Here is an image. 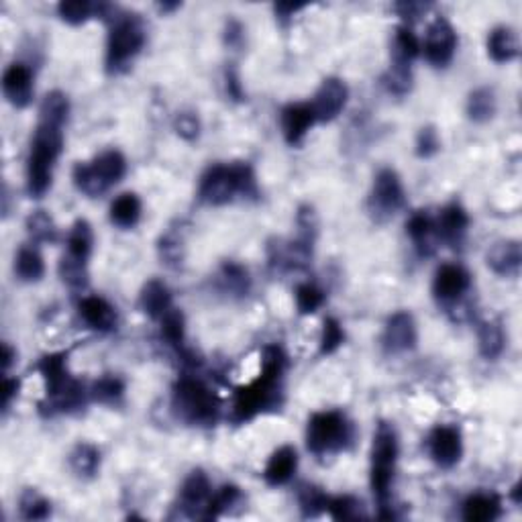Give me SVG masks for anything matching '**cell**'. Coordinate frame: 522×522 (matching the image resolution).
<instances>
[{"label": "cell", "mask_w": 522, "mask_h": 522, "mask_svg": "<svg viewBox=\"0 0 522 522\" xmlns=\"http://www.w3.org/2000/svg\"><path fill=\"white\" fill-rule=\"evenodd\" d=\"M368 214L373 223L384 224L404 211L406 206V190L402 178L394 168H381L373 176L370 194H368Z\"/></svg>", "instance_id": "obj_10"}, {"label": "cell", "mask_w": 522, "mask_h": 522, "mask_svg": "<svg viewBox=\"0 0 522 522\" xmlns=\"http://www.w3.org/2000/svg\"><path fill=\"white\" fill-rule=\"evenodd\" d=\"M502 517V498L496 492H474L461 504L465 522H494Z\"/></svg>", "instance_id": "obj_26"}, {"label": "cell", "mask_w": 522, "mask_h": 522, "mask_svg": "<svg viewBox=\"0 0 522 522\" xmlns=\"http://www.w3.org/2000/svg\"><path fill=\"white\" fill-rule=\"evenodd\" d=\"M414 84V76H412V68L406 66H394L392 64L388 72L381 76V86L388 90V94H394V97H406L411 94Z\"/></svg>", "instance_id": "obj_47"}, {"label": "cell", "mask_w": 522, "mask_h": 522, "mask_svg": "<svg viewBox=\"0 0 522 522\" xmlns=\"http://www.w3.org/2000/svg\"><path fill=\"white\" fill-rule=\"evenodd\" d=\"M214 282H216V288L221 290V294L229 296V298L233 300L247 298L251 292V286H254L249 269L235 259L223 261L219 269H216Z\"/></svg>", "instance_id": "obj_23"}, {"label": "cell", "mask_w": 522, "mask_h": 522, "mask_svg": "<svg viewBox=\"0 0 522 522\" xmlns=\"http://www.w3.org/2000/svg\"><path fill=\"white\" fill-rule=\"evenodd\" d=\"M381 351L386 355H406L412 353L419 345V325H416L414 315L408 310L392 312L384 323V330L380 337Z\"/></svg>", "instance_id": "obj_14"}, {"label": "cell", "mask_w": 522, "mask_h": 522, "mask_svg": "<svg viewBox=\"0 0 522 522\" xmlns=\"http://www.w3.org/2000/svg\"><path fill=\"white\" fill-rule=\"evenodd\" d=\"M25 231H27L29 243L33 245H56L59 241V229L47 211H33L27 219H25Z\"/></svg>", "instance_id": "obj_36"}, {"label": "cell", "mask_w": 522, "mask_h": 522, "mask_svg": "<svg viewBox=\"0 0 522 522\" xmlns=\"http://www.w3.org/2000/svg\"><path fill=\"white\" fill-rule=\"evenodd\" d=\"M170 411L173 419L194 429H211L221 419L223 402L196 373H182L172 384Z\"/></svg>", "instance_id": "obj_4"}, {"label": "cell", "mask_w": 522, "mask_h": 522, "mask_svg": "<svg viewBox=\"0 0 522 522\" xmlns=\"http://www.w3.org/2000/svg\"><path fill=\"white\" fill-rule=\"evenodd\" d=\"M469 224L472 219L467 208L459 200H451L434 216V237L451 249H461L467 239Z\"/></svg>", "instance_id": "obj_16"}, {"label": "cell", "mask_w": 522, "mask_h": 522, "mask_svg": "<svg viewBox=\"0 0 522 522\" xmlns=\"http://www.w3.org/2000/svg\"><path fill=\"white\" fill-rule=\"evenodd\" d=\"M69 112H72V107H69L68 94L62 90H51L39 104V123L64 129L68 125Z\"/></svg>", "instance_id": "obj_39"}, {"label": "cell", "mask_w": 522, "mask_h": 522, "mask_svg": "<svg viewBox=\"0 0 522 522\" xmlns=\"http://www.w3.org/2000/svg\"><path fill=\"white\" fill-rule=\"evenodd\" d=\"M347 341L343 323L335 317H327L323 320V329H320L318 337V355L320 358H329V355H335Z\"/></svg>", "instance_id": "obj_45"}, {"label": "cell", "mask_w": 522, "mask_h": 522, "mask_svg": "<svg viewBox=\"0 0 522 522\" xmlns=\"http://www.w3.org/2000/svg\"><path fill=\"white\" fill-rule=\"evenodd\" d=\"M15 361H16V350L11 343L5 341L3 343V376H6V373L11 371Z\"/></svg>", "instance_id": "obj_55"}, {"label": "cell", "mask_w": 522, "mask_h": 522, "mask_svg": "<svg viewBox=\"0 0 522 522\" xmlns=\"http://www.w3.org/2000/svg\"><path fill=\"white\" fill-rule=\"evenodd\" d=\"M172 129L186 143H194L200 139V133H203V123H200V117L194 110H180L172 120Z\"/></svg>", "instance_id": "obj_49"}, {"label": "cell", "mask_w": 522, "mask_h": 522, "mask_svg": "<svg viewBox=\"0 0 522 522\" xmlns=\"http://www.w3.org/2000/svg\"><path fill=\"white\" fill-rule=\"evenodd\" d=\"M424 447L439 469H454L464 459V433L457 424H437L426 434Z\"/></svg>", "instance_id": "obj_12"}, {"label": "cell", "mask_w": 522, "mask_h": 522, "mask_svg": "<svg viewBox=\"0 0 522 522\" xmlns=\"http://www.w3.org/2000/svg\"><path fill=\"white\" fill-rule=\"evenodd\" d=\"M57 276H59V280L64 282V286H68V288L72 292H84L90 284L89 264H84V261H78V259L69 257L66 254L59 257Z\"/></svg>", "instance_id": "obj_40"}, {"label": "cell", "mask_w": 522, "mask_h": 522, "mask_svg": "<svg viewBox=\"0 0 522 522\" xmlns=\"http://www.w3.org/2000/svg\"><path fill=\"white\" fill-rule=\"evenodd\" d=\"M298 451L294 445H282L277 447L272 455L267 457V464L264 467V482L269 488H282V485H288L296 472H298Z\"/></svg>", "instance_id": "obj_22"}, {"label": "cell", "mask_w": 522, "mask_h": 522, "mask_svg": "<svg viewBox=\"0 0 522 522\" xmlns=\"http://www.w3.org/2000/svg\"><path fill=\"white\" fill-rule=\"evenodd\" d=\"M317 123L310 102H290L280 110V129L284 141L290 147H300Z\"/></svg>", "instance_id": "obj_18"}, {"label": "cell", "mask_w": 522, "mask_h": 522, "mask_svg": "<svg viewBox=\"0 0 522 522\" xmlns=\"http://www.w3.org/2000/svg\"><path fill=\"white\" fill-rule=\"evenodd\" d=\"M127 173V158L119 150H107L90 162H76L72 182L86 198H100L115 188Z\"/></svg>", "instance_id": "obj_9"}, {"label": "cell", "mask_w": 522, "mask_h": 522, "mask_svg": "<svg viewBox=\"0 0 522 522\" xmlns=\"http://www.w3.org/2000/svg\"><path fill=\"white\" fill-rule=\"evenodd\" d=\"M421 56V39L416 37L412 27L398 25L392 37V64L412 68L414 59Z\"/></svg>", "instance_id": "obj_37"}, {"label": "cell", "mask_w": 522, "mask_h": 522, "mask_svg": "<svg viewBox=\"0 0 522 522\" xmlns=\"http://www.w3.org/2000/svg\"><path fill=\"white\" fill-rule=\"evenodd\" d=\"M158 6V11L162 15H172V13H176L182 8V3H160V5H155Z\"/></svg>", "instance_id": "obj_56"}, {"label": "cell", "mask_w": 522, "mask_h": 522, "mask_svg": "<svg viewBox=\"0 0 522 522\" xmlns=\"http://www.w3.org/2000/svg\"><path fill=\"white\" fill-rule=\"evenodd\" d=\"M78 317L82 318L86 327L97 330L100 335L115 333L119 327L117 308L107 298L97 294L82 296L80 302H78Z\"/></svg>", "instance_id": "obj_20"}, {"label": "cell", "mask_w": 522, "mask_h": 522, "mask_svg": "<svg viewBox=\"0 0 522 522\" xmlns=\"http://www.w3.org/2000/svg\"><path fill=\"white\" fill-rule=\"evenodd\" d=\"M261 196L257 173L249 162H216L198 180L196 198L204 206H227L237 200L256 203Z\"/></svg>", "instance_id": "obj_3"}, {"label": "cell", "mask_w": 522, "mask_h": 522, "mask_svg": "<svg viewBox=\"0 0 522 522\" xmlns=\"http://www.w3.org/2000/svg\"><path fill=\"white\" fill-rule=\"evenodd\" d=\"M485 49L494 64H510L520 56L518 33L510 25H496L485 39Z\"/></svg>", "instance_id": "obj_27"}, {"label": "cell", "mask_w": 522, "mask_h": 522, "mask_svg": "<svg viewBox=\"0 0 522 522\" xmlns=\"http://www.w3.org/2000/svg\"><path fill=\"white\" fill-rule=\"evenodd\" d=\"M51 500L35 488H25L19 496V518L29 522L47 520L51 517Z\"/></svg>", "instance_id": "obj_42"}, {"label": "cell", "mask_w": 522, "mask_h": 522, "mask_svg": "<svg viewBox=\"0 0 522 522\" xmlns=\"http://www.w3.org/2000/svg\"><path fill=\"white\" fill-rule=\"evenodd\" d=\"M214 488L211 484V477L206 475L204 469H193L186 477L184 482L180 485L178 492V500L173 504V510L178 512V517L184 518H200L203 520L204 508L208 500H211Z\"/></svg>", "instance_id": "obj_15"}, {"label": "cell", "mask_w": 522, "mask_h": 522, "mask_svg": "<svg viewBox=\"0 0 522 522\" xmlns=\"http://www.w3.org/2000/svg\"><path fill=\"white\" fill-rule=\"evenodd\" d=\"M325 515H329L333 520H360L368 517L363 510V502L351 494H329Z\"/></svg>", "instance_id": "obj_43"}, {"label": "cell", "mask_w": 522, "mask_h": 522, "mask_svg": "<svg viewBox=\"0 0 522 522\" xmlns=\"http://www.w3.org/2000/svg\"><path fill=\"white\" fill-rule=\"evenodd\" d=\"M160 335L162 341L172 347L173 351L178 353V358H182L190 347L186 345V317L180 308L173 307L168 315H163L160 320Z\"/></svg>", "instance_id": "obj_35"}, {"label": "cell", "mask_w": 522, "mask_h": 522, "mask_svg": "<svg viewBox=\"0 0 522 522\" xmlns=\"http://www.w3.org/2000/svg\"><path fill=\"white\" fill-rule=\"evenodd\" d=\"M245 25H243L241 21L237 19H229L227 23H224V29H223V41H224V46H227L229 49L233 51H239L243 49V46H245Z\"/></svg>", "instance_id": "obj_50"}, {"label": "cell", "mask_w": 522, "mask_h": 522, "mask_svg": "<svg viewBox=\"0 0 522 522\" xmlns=\"http://www.w3.org/2000/svg\"><path fill=\"white\" fill-rule=\"evenodd\" d=\"M485 266L498 277H518L522 267V245L518 239L496 241L485 254Z\"/></svg>", "instance_id": "obj_21"}, {"label": "cell", "mask_w": 522, "mask_h": 522, "mask_svg": "<svg viewBox=\"0 0 522 522\" xmlns=\"http://www.w3.org/2000/svg\"><path fill=\"white\" fill-rule=\"evenodd\" d=\"M304 441H307L308 454L317 459L335 457L355 445L358 429H355L350 414L330 408V411H318L308 416Z\"/></svg>", "instance_id": "obj_8"}, {"label": "cell", "mask_w": 522, "mask_h": 522, "mask_svg": "<svg viewBox=\"0 0 522 522\" xmlns=\"http://www.w3.org/2000/svg\"><path fill=\"white\" fill-rule=\"evenodd\" d=\"M310 107L315 110V117L318 123H330L345 110L347 102H350V89L347 84L337 76H329L312 97Z\"/></svg>", "instance_id": "obj_17"}, {"label": "cell", "mask_w": 522, "mask_h": 522, "mask_svg": "<svg viewBox=\"0 0 522 522\" xmlns=\"http://www.w3.org/2000/svg\"><path fill=\"white\" fill-rule=\"evenodd\" d=\"M137 304L139 310H141L145 317H150L151 320H160L173 308V294L168 288V284L158 280V277H151V280L143 284L141 292H139Z\"/></svg>", "instance_id": "obj_25"}, {"label": "cell", "mask_w": 522, "mask_h": 522, "mask_svg": "<svg viewBox=\"0 0 522 522\" xmlns=\"http://www.w3.org/2000/svg\"><path fill=\"white\" fill-rule=\"evenodd\" d=\"M431 290L439 307L447 310L459 308V304L472 290V274L459 264H443L433 276Z\"/></svg>", "instance_id": "obj_13"}, {"label": "cell", "mask_w": 522, "mask_h": 522, "mask_svg": "<svg viewBox=\"0 0 522 522\" xmlns=\"http://www.w3.org/2000/svg\"><path fill=\"white\" fill-rule=\"evenodd\" d=\"M443 141L439 135V129L434 125H424L419 129L414 139V153L419 160H431L441 151Z\"/></svg>", "instance_id": "obj_48"}, {"label": "cell", "mask_w": 522, "mask_h": 522, "mask_svg": "<svg viewBox=\"0 0 522 522\" xmlns=\"http://www.w3.org/2000/svg\"><path fill=\"white\" fill-rule=\"evenodd\" d=\"M520 492H522V482L518 480L515 485H512L510 488V500L517 504V506H520L522 504V498H520Z\"/></svg>", "instance_id": "obj_57"}, {"label": "cell", "mask_w": 522, "mask_h": 522, "mask_svg": "<svg viewBox=\"0 0 522 522\" xmlns=\"http://www.w3.org/2000/svg\"><path fill=\"white\" fill-rule=\"evenodd\" d=\"M92 251H94L92 224L86 219H76L68 231L66 256L74 257L78 261H84V264H90Z\"/></svg>", "instance_id": "obj_34"}, {"label": "cell", "mask_w": 522, "mask_h": 522, "mask_svg": "<svg viewBox=\"0 0 522 522\" xmlns=\"http://www.w3.org/2000/svg\"><path fill=\"white\" fill-rule=\"evenodd\" d=\"M147 43L145 23L137 13L120 11L117 6L115 15L109 21L107 47H104V72L109 76H120L130 64L141 56Z\"/></svg>", "instance_id": "obj_7"}, {"label": "cell", "mask_w": 522, "mask_h": 522, "mask_svg": "<svg viewBox=\"0 0 522 522\" xmlns=\"http://www.w3.org/2000/svg\"><path fill=\"white\" fill-rule=\"evenodd\" d=\"M224 92H227V97L233 102H245V89H243V82H241V76L235 68H227L224 69Z\"/></svg>", "instance_id": "obj_52"}, {"label": "cell", "mask_w": 522, "mask_h": 522, "mask_svg": "<svg viewBox=\"0 0 522 522\" xmlns=\"http://www.w3.org/2000/svg\"><path fill=\"white\" fill-rule=\"evenodd\" d=\"M127 394V384L120 376L115 373H104L99 380H94L90 384V400L102 406L117 408L123 404Z\"/></svg>", "instance_id": "obj_38"}, {"label": "cell", "mask_w": 522, "mask_h": 522, "mask_svg": "<svg viewBox=\"0 0 522 522\" xmlns=\"http://www.w3.org/2000/svg\"><path fill=\"white\" fill-rule=\"evenodd\" d=\"M459 37L454 25L445 16H434L424 33V41L421 43V54L433 68L443 69L451 66L457 54Z\"/></svg>", "instance_id": "obj_11"}, {"label": "cell", "mask_w": 522, "mask_h": 522, "mask_svg": "<svg viewBox=\"0 0 522 522\" xmlns=\"http://www.w3.org/2000/svg\"><path fill=\"white\" fill-rule=\"evenodd\" d=\"M400 457V439L394 424L381 421L373 433L371 449H370V490L373 500L378 504V518L392 520L396 518L392 510V488H394V477Z\"/></svg>", "instance_id": "obj_5"}, {"label": "cell", "mask_w": 522, "mask_h": 522, "mask_svg": "<svg viewBox=\"0 0 522 522\" xmlns=\"http://www.w3.org/2000/svg\"><path fill=\"white\" fill-rule=\"evenodd\" d=\"M19 392H21V380L11 378L6 373L3 378V412L11 411V406L16 398H19Z\"/></svg>", "instance_id": "obj_53"}, {"label": "cell", "mask_w": 522, "mask_h": 522, "mask_svg": "<svg viewBox=\"0 0 522 522\" xmlns=\"http://www.w3.org/2000/svg\"><path fill=\"white\" fill-rule=\"evenodd\" d=\"M243 500V492L239 485L235 484H223L221 488H216L208 500L203 520H214L223 517L224 512H229L231 508L237 506V504Z\"/></svg>", "instance_id": "obj_41"}, {"label": "cell", "mask_w": 522, "mask_h": 522, "mask_svg": "<svg viewBox=\"0 0 522 522\" xmlns=\"http://www.w3.org/2000/svg\"><path fill=\"white\" fill-rule=\"evenodd\" d=\"M143 214V204L141 198L135 193H123L112 200L109 206V221L115 224L117 229H135L139 221H141Z\"/></svg>", "instance_id": "obj_33"}, {"label": "cell", "mask_w": 522, "mask_h": 522, "mask_svg": "<svg viewBox=\"0 0 522 522\" xmlns=\"http://www.w3.org/2000/svg\"><path fill=\"white\" fill-rule=\"evenodd\" d=\"M3 94L13 109H19V110L27 109L33 102V94H35L33 69L23 62H15L11 66H6L5 74H3Z\"/></svg>", "instance_id": "obj_19"}, {"label": "cell", "mask_w": 522, "mask_h": 522, "mask_svg": "<svg viewBox=\"0 0 522 522\" xmlns=\"http://www.w3.org/2000/svg\"><path fill=\"white\" fill-rule=\"evenodd\" d=\"M294 300H296V310H298V315L310 317L323 308V304L327 302V294L315 282H302L296 286Z\"/></svg>", "instance_id": "obj_44"}, {"label": "cell", "mask_w": 522, "mask_h": 522, "mask_svg": "<svg viewBox=\"0 0 522 522\" xmlns=\"http://www.w3.org/2000/svg\"><path fill=\"white\" fill-rule=\"evenodd\" d=\"M498 112V97L492 86H477L467 94L465 115L475 125H485Z\"/></svg>", "instance_id": "obj_32"}, {"label": "cell", "mask_w": 522, "mask_h": 522, "mask_svg": "<svg viewBox=\"0 0 522 522\" xmlns=\"http://www.w3.org/2000/svg\"><path fill=\"white\" fill-rule=\"evenodd\" d=\"M100 464H102V454L97 445L92 443L80 441L78 445H74V449L69 451L68 455V465L72 469V474L78 477V480H94L100 472Z\"/></svg>", "instance_id": "obj_29"}, {"label": "cell", "mask_w": 522, "mask_h": 522, "mask_svg": "<svg viewBox=\"0 0 522 522\" xmlns=\"http://www.w3.org/2000/svg\"><path fill=\"white\" fill-rule=\"evenodd\" d=\"M392 8H394V13L400 16V19H402V25L411 27L412 23H416L423 15H426L431 5H426V3H396Z\"/></svg>", "instance_id": "obj_51"}, {"label": "cell", "mask_w": 522, "mask_h": 522, "mask_svg": "<svg viewBox=\"0 0 522 522\" xmlns=\"http://www.w3.org/2000/svg\"><path fill=\"white\" fill-rule=\"evenodd\" d=\"M406 237L411 239L416 256L431 257L439 243L434 237V216L429 211H414L406 221Z\"/></svg>", "instance_id": "obj_24"}, {"label": "cell", "mask_w": 522, "mask_h": 522, "mask_svg": "<svg viewBox=\"0 0 522 522\" xmlns=\"http://www.w3.org/2000/svg\"><path fill=\"white\" fill-rule=\"evenodd\" d=\"M307 8V5H294V3H276L274 5V13H276V19L280 25H284V27H288V25L292 23V19L296 15H298L300 11H304Z\"/></svg>", "instance_id": "obj_54"}, {"label": "cell", "mask_w": 522, "mask_h": 522, "mask_svg": "<svg viewBox=\"0 0 522 522\" xmlns=\"http://www.w3.org/2000/svg\"><path fill=\"white\" fill-rule=\"evenodd\" d=\"M158 257L162 264L178 272L186 264V233L180 227H168L158 239Z\"/></svg>", "instance_id": "obj_28"}, {"label": "cell", "mask_w": 522, "mask_h": 522, "mask_svg": "<svg viewBox=\"0 0 522 522\" xmlns=\"http://www.w3.org/2000/svg\"><path fill=\"white\" fill-rule=\"evenodd\" d=\"M477 351L485 361H496L506 350V333L500 318H485L477 325Z\"/></svg>", "instance_id": "obj_31"}, {"label": "cell", "mask_w": 522, "mask_h": 522, "mask_svg": "<svg viewBox=\"0 0 522 522\" xmlns=\"http://www.w3.org/2000/svg\"><path fill=\"white\" fill-rule=\"evenodd\" d=\"M288 353L282 345L269 343L259 353V373L245 386L235 388L229 421L235 426L247 424L257 416L280 412L286 402V373Z\"/></svg>", "instance_id": "obj_1"}, {"label": "cell", "mask_w": 522, "mask_h": 522, "mask_svg": "<svg viewBox=\"0 0 522 522\" xmlns=\"http://www.w3.org/2000/svg\"><path fill=\"white\" fill-rule=\"evenodd\" d=\"M296 496H298V508L302 518H317L325 515L329 494L323 488H318L315 484H304Z\"/></svg>", "instance_id": "obj_46"}, {"label": "cell", "mask_w": 522, "mask_h": 522, "mask_svg": "<svg viewBox=\"0 0 522 522\" xmlns=\"http://www.w3.org/2000/svg\"><path fill=\"white\" fill-rule=\"evenodd\" d=\"M66 135L62 127H54L47 123H39L35 127L29 151H27V163H25V186H27V194L31 198H43L51 184H54V172L59 155L64 151Z\"/></svg>", "instance_id": "obj_6"}, {"label": "cell", "mask_w": 522, "mask_h": 522, "mask_svg": "<svg viewBox=\"0 0 522 522\" xmlns=\"http://www.w3.org/2000/svg\"><path fill=\"white\" fill-rule=\"evenodd\" d=\"M15 277L23 284H39L46 276V261H43L41 251L33 243H25L19 247L13 264Z\"/></svg>", "instance_id": "obj_30"}, {"label": "cell", "mask_w": 522, "mask_h": 522, "mask_svg": "<svg viewBox=\"0 0 522 522\" xmlns=\"http://www.w3.org/2000/svg\"><path fill=\"white\" fill-rule=\"evenodd\" d=\"M69 350L46 353L35 365L46 390L39 402V414L46 419L80 412L90 402V386L69 371Z\"/></svg>", "instance_id": "obj_2"}]
</instances>
